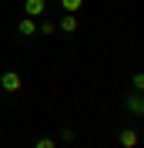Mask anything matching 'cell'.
Wrapping results in <instances>:
<instances>
[{
	"label": "cell",
	"instance_id": "6da1fadb",
	"mask_svg": "<svg viewBox=\"0 0 144 148\" xmlns=\"http://www.w3.org/2000/svg\"><path fill=\"white\" fill-rule=\"evenodd\" d=\"M20 88H24V77H20V71H14V67L0 71V91H3V94H20Z\"/></svg>",
	"mask_w": 144,
	"mask_h": 148
},
{
	"label": "cell",
	"instance_id": "7a4b0ae2",
	"mask_svg": "<svg viewBox=\"0 0 144 148\" xmlns=\"http://www.w3.org/2000/svg\"><path fill=\"white\" fill-rule=\"evenodd\" d=\"M121 104H124L127 114H134V118H144V94L141 91H127L124 98H121Z\"/></svg>",
	"mask_w": 144,
	"mask_h": 148
},
{
	"label": "cell",
	"instance_id": "3957f363",
	"mask_svg": "<svg viewBox=\"0 0 144 148\" xmlns=\"http://www.w3.org/2000/svg\"><path fill=\"white\" fill-rule=\"evenodd\" d=\"M77 30H81V20H77V14H60V20H57V34L74 37Z\"/></svg>",
	"mask_w": 144,
	"mask_h": 148
},
{
	"label": "cell",
	"instance_id": "277c9868",
	"mask_svg": "<svg viewBox=\"0 0 144 148\" xmlns=\"http://www.w3.org/2000/svg\"><path fill=\"white\" fill-rule=\"evenodd\" d=\"M137 141H141V135H137L131 125H124V128L117 131V145L121 148H137Z\"/></svg>",
	"mask_w": 144,
	"mask_h": 148
},
{
	"label": "cell",
	"instance_id": "5b68a950",
	"mask_svg": "<svg viewBox=\"0 0 144 148\" xmlns=\"http://www.w3.org/2000/svg\"><path fill=\"white\" fill-rule=\"evenodd\" d=\"M47 0H24V17H44Z\"/></svg>",
	"mask_w": 144,
	"mask_h": 148
},
{
	"label": "cell",
	"instance_id": "8992f818",
	"mask_svg": "<svg viewBox=\"0 0 144 148\" xmlns=\"http://www.w3.org/2000/svg\"><path fill=\"white\" fill-rule=\"evenodd\" d=\"M17 34L24 37V40H27V37H37V17H24L17 24Z\"/></svg>",
	"mask_w": 144,
	"mask_h": 148
},
{
	"label": "cell",
	"instance_id": "52a82bcc",
	"mask_svg": "<svg viewBox=\"0 0 144 148\" xmlns=\"http://www.w3.org/2000/svg\"><path fill=\"white\" fill-rule=\"evenodd\" d=\"M57 7H60L64 14H81V7H84V0H57Z\"/></svg>",
	"mask_w": 144,
	"mask_h": 148
},
{
	"label": "cell",
	"instance_id": "ba28073f",
	"mask_svg": "<svg viewBox=\"0 0 144 148\" xmlns=\"http://www.w3.org/2000/svg\"><path fill=\"white\" fill-rule=\"evenodd\" d=\"M131 91L144 94V71H131Z\"/></svg>",
	"mask_w": 144,
	"mask_h": 148
},
{
	"label": "cell",
	"instance_id": "9c48e42d",
	"mask_svg": "<svg viewBox=\"0 0 144 148\" xmlns=\"http://www.w3.org/2000/svg\"><path fill=\"white\" fill-rule=\"evenodd\" d=\"M37 34H57V20H40V24H37Z\"/></svg>",
	"mask_w": 144,
	"mask_h": 148
},
{
	"label": "cell",
	"instance_id": "30bf717a",
	"mask_svg": "<svg viewBox=\"0 0 144 148\" xmlns=\"http://www.w3.org/2000/svg\"><path fill=\"white\" fill-rule=\"evenodd\" d=\"M34 148H57V141L50 135H40V138H34Z\"/></svg>",
	"mask_w": 144,
	"mask_h": 148
},
{
	"label": "cell",
	"instance_id": "8fae6325",
	"mask_svg": "<svg viewBox=\"0 0 144 148\" xmlns=\"http://www.w3.org/2000/svg\"><path fill=\"white\" fill-rule=\"evenodd\" d=\"M74 138H77V131H74V128H64V131H60V141H74Z\"/></svg>",
	"mask_w": 144,
	"mask_h": 148
}]
</instances>
